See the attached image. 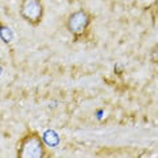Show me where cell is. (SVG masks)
<instances>
[{"label":"cell","instance_id":"obj_3","mask_svg":"<svg viewBox=\"0 0 158 158\" xmlns=\"http://www.w3.org/2000/svg\"><path fill=\"white\" fill-rule=\"evenodd\" d=\"M45 7L42 0H22L19 6L20 18L31 26H38L44 19Z\"/></svg>","mask_w":158,"mask_h":158},{"label":"cell","instance_id":"obj_2","mask_svg":"<svg viewBox=\"0 0 158 158\" xmlns=\"http://www.w3.org/2000/svg\"><path fill=\"white\" fill-rule=\"evenodd\" d=\"M92 14L88 10L80 8L77 11H73L66 19V28L74 38H80L88 31L89 26L92 23Z\"/></svg>","mask_w":158,"mask_h":158},{"label":"cell","instance_id":"obj_5","mask_svg":"<svg viewBox=\"0 0 158 158\" xmlns=\"http://www.w3.org/2000/svg\"><path fill=\"white\" fill-rule=\"evenodd\" d=\"M42 139H44V142H48L50 146H56V145H58V142H60L58 135H57L53 130L46 131L44 134V136H42Z\"/></svg>","mask_w":158,"mask_h":158},{"label":"cell","instance_id":"obj_1","mask_svg":"<svg viewBox=\"0 0 158 158\" xmlns=\"http://www.w3.org/2000/svg\"><path fill=\"white\" fill-rule=\"evenodd\" d=\"M49 156L42 136L34 130H27L18 142V158H45Z\"/></svg>","mask_w":158,"mask_h":158},{"label":"cell","instance_id":"obj_4","mask_svg":"<svg viewBox=\"0 0 158 158\" xmlns=\"http://www.w3.org/2000/svg\"><path fill=\"white\" fill-rule=\"evenodd\" d=\"M0 39L4 44H11L14 41V33L8 26H6L4 23L0 22Z\"/></svg>","mask_w":158,"mask_h":158},{"label":"cell","instance_id":"obj_6","mask_svg":"<svg viewBox=\"0 0 158 158\" xmlns=\"http://www.w3.org/2000/svg\"><path fill=\"white\" fill-rule=\"evenodd\" d=\"M69 2H74V0H69Z\"/></svg>","mask_w":158,"mask_h":158}]
</instances>
